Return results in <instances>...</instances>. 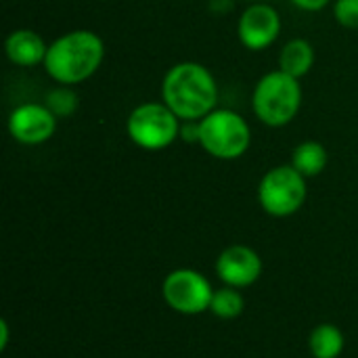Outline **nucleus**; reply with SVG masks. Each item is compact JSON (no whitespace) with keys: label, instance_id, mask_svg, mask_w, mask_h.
<instances>
[{"label":"nucleus","instance_id":"1","mask_svg":"<svg viewBox=\"0 0 358 358\" xmlns=\"http://www.w3.org/2000/svg\"><path fill=\"white\" fill-rule=\"evenodd\" d=\"M162 101L180 122H199L218 107L216 78L197 61H180L162 80Z\"/></svg>","mask_w":358,"mask_h":358},{"label":"nucleus","instance_id":"2","mask_svg":"<svg viewBox=\"0 0 358 358\" xmlns=\"http://www.w3.org/2000/svg\"><path fill=\"white\" fill-rule=\"evenodd\" d=\"M105 59V42L90 29H73L48 44L44 71L63 86H73L92 78Z\"/></svg>","mask_w":358,"mask_h":358},{"label":"nucleus","instance_id":"3","mask_svg":"<svg viewBox=\"0 0 358 358\" xmlns=\"http://www.w3.org/2000/svg\"><path fill=\"white\" fill-rule=\"evenodd\" d=\"M302 107V86L300 80L275 69L264 73L252 94L254 115L271 128H281L294 122Z\"/></svg>","mask_w":358,"mask_h":358},{"label":"nucleus","instance_id":"4","mask_svg":"<svg viewBox=\"0 0 358 358\" xmlns=\"http://www.w3.org/2000/svg\"><path fill=\"white\" fill-rule=\"evenodd\" d=\"M199 145L216 159H239L252 145L250 124L237 111L216 107L203 120H199Z\"/></svg>","mask_w":358,"mask_h":358},{"label":"nucleus","instance_id":"5","mask_svg":"<svg viewBox=\"0 0 358 358\" xmlns=\"http://www.w3.org/2000/svg\"><path fill=\"white\" fill-rule=\"evenodd\" d=\"M180 120L164 101L136 105L126 120L128 138L145 151H162L180 136Z\"/></svg>","mask_w":358,"mask_h":358},{"label":"nucleus","instance_id":"6","mask_svg":"<svg viewBox=\"0 0 358 358\" xmlns=\"http://www.w3.org/2000/svg\"><path fill=\"white\" fill-rule=\"evenodd\" d=\"M306 195V176L292 164L271 168L258 182V203L273 218H289L300 212Z\"/></svg>","mask_w":358,"mask_h":358},{"label":"nucleus","instance_id":"7","mask_svg":"<svg viewBox=\"0 0 358 358\" xmlns=\"http://www.w3.org/2000/svg\"><path fill=\"white\" fill-rule=\"evenodd\" d=\"M162 298L174 313L195 317L210 310L214 287L201 273L193 268H176L164 279Z\"/></svg>","mask_w":358,"mask_h":358},{"label":"nucleus","instance_id":"8","mask_svg":"<svg viewBox=\"0 0 358 358\" xmlns=\"http://www.w3.org/2000/svg\"><path fill=\"white\" fill-rule=\"evenodd\" d=\"M281 34V15L268 2H252L237 21V36L239 42L248 50H264Z\"/></svg>","mask_w":358,"mask_h":358},{"label":"nucleus","instance_id":"9","mask_svg":"<svg viewBox=\"0 0 358 358\" xmlns=\"http://www.w3.org/2000/svg\"><path fill=\"white\" fill-rule=\"evenodd\" d=\"M57 120L44 103H23L8 115V134L21 145H42L52 138Z\"/></svg>","mask_w":358,"mask_h":358},{"label":"nucleus","instance_id":"10","mask_svg":"<svg viewBox=\"0 0 358 358\" xmlns=\"http://www.w3.org/2000/svg\"><path fill=\"white\" fill-rule=\"evenodd\" d=\"M218 279L235 289H245L254 285L262 275V258L256 250L243 243L229 245L220 252L216 260Z\"/></svg>","mask_w":358,"mask_h":358},{"label":"nucleus","instance_id":"11","mask_svg":"<svg viewBox=\"0 0 358 358\" xmlns=\"http://www.w3.org/2000/svg\"><path fill=\"white\" fill-rule=\"evenodd\" d=\"M4 52L8 61L17 67H34L44 63L48 44L34 29H15L4 40Z\"/></svg>","mask_w":358,"mask_h":358},{"label":"nucleus","instance_id":"12","mask_svg":"<svg viewBox=\"0 0 358 358\" xmlns=\"http://www.w3.org/2000/svg\"><path fill=\"white\" fill-rule=\"evenodd\" d=\"M313 65H315V48L304 38L289 40L279 52V69L298 80L304 78L313 69Z\"/></svg>","mask_w":358,"mask_h":358},{"label":"nucleus","instance_id":"13","mask_svg":"<svg viewBox=\"0 0 358 358\" xmlns=\"http://www.w3.org/2000/svg\"><path fill=\"white\" fill-rule=\"evenodd\" d=\"M329 155L323 143L319 141H304L292 153V166L306 178L319 176L327 168Z\"/></svg>","mask_w":358,"mask_h":358},{"label":"nucleus","instance_id":"14","mask_svg":"<svg viewBox=\"0 0 358 358\" xmlns=\"http://www.w3.org/2000/svg\"><path fill=\"white\" fill-rule=\"evenodd\" d=\"M346 340L340 327L331 323H321L310 331L308 348L313 358H340L344 352Z\"/></svg>","mask_w":358,"mask_h":358},{"label":"nucleus","instance_id":"15","mask_svg":"<svg viewBox=\"0 0 358 358\" xmlns=\"http://www.w3.org/2000/svg\"><path fill=\"white\" fill-rule=\"evenodd\" d=\"M245 310V300L243 296L239 294V289L235 287H220V289H214V298H212V304H210V313L222 321H233L237 317H241Z\"/></svg>","mask_w":358,"mask_h":358},{"label":"nucleus","instance_id":"16","mask_svg":"<svg viewBox=\"0 0 358 358\" xmlns=\"http://www.w3.org/2000/svg\"><path fill=\"white\" fill-rule=\"evenodd\" d=\"M44 105L57 115V117H69L76 113L80 101H78V94L71 90V86H57L52 88L50 92H46V99H44Z\"/></svg>","mask_w":358,"mask_h":358},{"label":"nucleus","instance_id":"17","mask_svg":"<svg viewBox=\"0 0 358 358\" xmlns=\"http://www.w3.org/2000/svg\"><path fill=\"white\" fill-rule=\"evenodd\" d=\"M334 17L346 29H358V0H336Z\"/></svg>","mask_w":358,"mask_h":358},{"label":"nucleus","instance_id":"18","mask_svg":"<svg viewBox=\"0 0 358 358\" xmlns=\"http://www.w3.org/2000/svg\"><path fill=\"white\" fill-rule=\"evenodd\" d=\"M294 6L302 8V10H308V13H315V10H321L325 8L331 0H289Z\"/></svg>","mask_w":358,"mask_h":358},{"label":"nucleus","instance_id":"19","mask_svg":"<svg viewBox=\"0 0 358 358\" xmlns=\"http://www.w3.org/2000/svg\"><path fill=\"white\" fill-rule=\"evenodd\" d=\"M8 323L2 319L0 321V350H6V346H8Z\"/></svg>","mask_w":358,"mask_h":358}]
</instances>
